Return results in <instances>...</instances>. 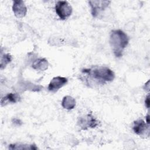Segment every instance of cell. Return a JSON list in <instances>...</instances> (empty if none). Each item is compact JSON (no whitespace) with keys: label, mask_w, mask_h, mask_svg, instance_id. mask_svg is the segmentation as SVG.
<instances>
[{"label":"cell","mask_w":150,"mask_h":150,"mask_svg":"<svg viewBox=\"0 0 150 150\" xmlns=\"http://www.w3.org/2000/svg\"><path fill=\"white\" fill-rule=\"evenodd\" d=\"M145 105L147 108H149V95L148 94L145 100Z\"/></svg>","instance_id":"cell-15"},{"label":"cell","mask_w":150,"mask_h":150,"mask_svg":"<svg viewBox=\"0 0 150 150\" xmlns=\"http://www.w3.org/2000/svg\"><path fill=\"white\" fill-rule=\"evenodd\" d=\"M77 124L79 127L83 130H86L88 128H94L98 125V121L93 115L91 112L80 117Z\"/></svg>","instance_id":"cell-4"},{"label":"cell","mask_w":150,"mask_h":150,"mask_svg":"<svg viewBox=\"0 0 150 150\" xmlns=\"http://www.w3.org/2000/svg\"><path fill=\"white\" fill-rule=\"evenodd\" d=\"M111 3L110 1H89L88 4L91 7V13L94 18H96L104 11Z\"/></svg>","instance_id":"cell-5"},{"label":"cell","mask_w":150,"mask_h":150,"mask_svg":"<svg viewBox=\"0 0 150 150\" xmlns=\"http://www.w3.org/2000/svg\"><path fill=\"white\" fill-rule=\"evenodd\" d=\"M146 124L149 125V114H148L146 116Z\"/></svg>","instance_id":"cell-16"},{"label":"cell","mask_w":150,"mask_h":150,"mask_svg":"<svg viewBox=\"0 0 150 150\" xmlns=\"http://www.w3.org/2000/svg\"><path fill=\"white\" fill-rule=\"evenodd\" d=\"M109 42L115 57H120L122 56L124 49L128 44L129 38L122 30L115 29L111 31Z\"/></svg>","instance_id":"cell-2"},{"label":"cell","mask_w":150,"mask_h":150,"mask_svg":"<svg viewBox=\"0 0 150 150\" xmlns=\"http://www.w3.org/2000/svg\"><path fill=\"white\" fill-rule=\"evenodd\" d=\"M10 149H33L35 150L38 149V147L35 144L28 145V144H10L9 146Z\"/></svg>","instance_id":"cell-12"},{"label":"cell","mask_w":150,"mask_h":150,"mask_svg":"<svg viewBox=\"0 0 150 150\" xmlns=\"http://www.w3.org/2000/svg\"><path fill=\"white\" fill-rule=\"evenodd\" d=\"M12 121L13 124L14 125H19V126H20V125H21L22 124V121H21L19 119L16 118H13L12 120Z\"/></svg>","instance_id":"cell-14"},{"label":"cell","mask_w":150,"mask_h":150,"mask_svg":"<svg viewBox=\"0 0 150 150\" xmlns=\"http://www.w3.org/2000/svg\"><path fill=\"white\" fill-rule=\"evenodd\" d=\"M62 106L68 110H72L76 106V100L71 96H66L62 99Z\"/></svg>","instance_id":"cell-11"},{"label":"cell","mask_w":150,"mask_h":150,"mask_svg":"<svg viewBox=\"0 0 150 150\" xmlns=\"http://www.w3.org/2000/svg\"><path fill=\"white\" fill-rule=\"evenodd\" d=\"M83 74H86L87 77L94 80L95 81L100 84L105 82L112 81L115 78V74L112 70L105 66H94L91 68L82 70Z\"/></svg>","instance_id":"cell-1"},{"label":"cell","mask_w":150,"mask_h":150,"mask_svg":"<svg viewBox=\"0 0 150 150\" xmlns=\"http://www.w3.org/2000/svg\"><path fill=\"white\" fill-rule=\"evenodd\" d=\"M21 100V96L18 93H10L7 94L1 100V105L2 107L9 104H14L19 102Z\"/></svg>","instance_id":"cell-9"},{"label":"cell","mask_w":150,"mask_h":150,"mask_svg":"<svg viewBox=\"0 0 150 150\" xmlns=\"http://www.w3.org/2000/svg\"><path fill=\"white\" fill-rule=\"evenodd\" d=\"M12 60V56L9 53H4L1 54V63L0 67L2 70L5 68L6 66Z\"/></svg>","instance_id":"cell-13"},{"label":"cell","mask_w":150,"mask_h":150,"mask_svg":"<svg viewBox=\"0 0 150 150\" xmlns=\"http://www.w3.org/2000/svg\"><path fill=\"white\" fill-rule=\"evenodd\" d=\"M67 78L61 76H56L53 77L48 85V90L52 93L57 91L60 88L65 86L67 83Z\"/></svg>","instance_id":"cell-7"},{"label":"cell","mask_w":150,"mask_h":150,"mask_svg":"<svg viewBox=\"0 0 150 150\" xmlns=\"http://www.w3.org/2000/svg\"><path fill=\"white\" fill-rule=\"evenodd\" d=\"M132 129L134 132L139 136H149V125L146 124L143 120H138L134 122Z\"/></svg>","instance_id":"cell-6"},{"label":"cell","mask_w":150,"mask_h":150,"mask_svg":"<svg viewBox=\"0 0 150 150\" xmlns=\"http://www.w3.org/2000/svg\"><path fill=\"white\" fill-rule=\"evenodd\" d=\"M72 7L66 1H58L55 5V11L62 20L69 18L72 13Z\"/></svg>","instance_id":"cell-3"},{"label":"cell","mask_w":150,"mask_h":150,"mask_svg":"<svg viewBox=\"0 0 150 150\" xmlns=\"http://www.w3.org/2000/svg\"><path fill=\"white\" fill-rule=\"evenodd\" d=\"M12 11L16 17L22 18L26 15L27 8L23 1L16 0L13 1Z\"/></svg>","instance_id":"cell-8"},{"label":"cell","mask_w":150,"mask_h":150,"mask_svg":"<svg viewBox=\"0 0 150 150\" xmlns=\"http://www.w3.org/2000/svg\"><path fill=\"white\" fill-rule=\"evenodd\" d=\"M49 63L45 58H38L35 60L32 64V67L36 70L45 71L47 69Z\"/></svg>","instance_id":"cell-10"}]
</instances>
